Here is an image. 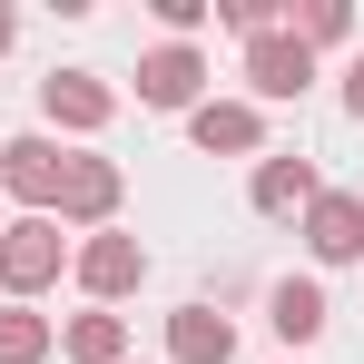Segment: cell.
<instances>
[{
	"label": "cell",
	"instance_id": "obj_8",
	"mask_svg": "<svg viewBox=\"0 0 364 364\" xmlns=\"http://www.w3.org/2000/svg\"><path fill=\"white\" fill-rule=\"evenodd\" d=\"M296 237H305L315 266H364V197L355 187H325V197L296 217Z\"/></svg>",
	"mask_w": 364,
	"mask_h": 364
},
{
	"label": "cell",
	"instance_id": "obj_20",
	"mask_svg": "<svg viewBox=\"0 0 364 364\" xmlns=\"http://www.w3.org/2000/svg\"><path fill=\"white\" fill-rule=\"evenodd\" d=\"M0 227H10V217H0Z\"/></svg>",
	"mask_w": 364,
	"mask_h": 364
},
{
	"label": "cell",
	"instance_id": "obj_19",
	"mask_svg": "<svg viewBox=\"0 0 364 364\" xmlns=\"http://www.w3.org/2000/svg\"><path fill=\"white\" fill-rule=\"evenodd\" d=\"M10 40H20V10H10V0H0V50H10Z\"/></svg>",
	"mask_w": 364,
	"mask_h": 364
},
{
	"label": "cell",
	"instance_id": "obj_12",
	"mask_svg": "<svg viewBox=\"0 0 364 364\" xmlns=\"http://www.w3.org/2000/svg\"><path fill=\"white\" fill-rule=\"evenodd\" d=\"M168 364H237V325L217 305H178L168 315Z\"/></svg>",
	"mask_w": 364,
	"mask_h": 364
},
{
	"label": "cell",
	"instance_id": "obj_11",
	"mask_svg": "<svg viewBox=\"0 0 364 364\" xmlns=\"http://www.w3.org/2000/svg\"><path fill=\"white\" fill-rule=\"evenodd\" d=\"M266 325H276V345H315V335L335 325V305H325L315 276H276V286H266Z\"/></svg>",
	"mask_w": 364,
	"mask_h": 364
},
{
	"label": "cell",
	"instance_id": "obj_9",
	"mask_svg": "<svg viewBox=\"0 0 364 364\" xmlns=\"http://www.w3.org/2000/svg\"><path fill=\"white\" fill-rule=\"evenodd\" d=\"M187 148H207V158H266V109L197 99V109H187Z\"/></svg>",
	"mask_w": 364,
	"mask_h": 364
},
{
	"label": "cell",
	"instance_id": "obj_18",
	"mask_svg": "<svg viewBox=\"0 0 364 364\" xmlns=\"http://www.w3.org/2000/svg\"><path fill=\"white\" fill-rule=\"evenodd\" d=\"M345 119H364V50L345 60Z\"/></svg>",
	"mask_w": 364,
	"mask_h": 364
},
{
	"label": "cell",
	"instance_id": "obj_17",
	"mask_svg": "<svg viewBox=\"0 0 364 364\" xmlns=\"http://www.w3.org/2000/svg\"><path fill=\"white\" fill-rule=\"evenodd\" d=\"M148 10H158V30H168V40H197L217 0H148Z\"/></svg>",
	"mask_w": 364,
	"mask_h": 364
},
{
	"label": "cell",
	"instance_id": "obj_3",
	"mask_svg": "<svg viewBox=\"0 0 364 364\" xmlns=\"http://www.w3.org/2000/svg\"><path fill=\"white\" fill-rule=\"evenodd\" d=\"M119 197H128V178H119V158H99V148H69V178H60V227H79V237H99V227H119Z\"/></svg>",
	"mask_w": 364,
	"mask_h": 364
},
{
	"label": "cell",
	"instance_id": "obj_10",
	"mask_svg": "<svg viewBox=\"0 0 364 364\" xmlns=\"http://www.w3.org/2000/svg\"><path fill=\"white\" fill-rule=\"evenodd\" d=\"M315 197H325V178H315V158H296V148H266L256 178H246V207L256 217H305Z\"/></svg>",
	"mask_w": 364,
	"mask_h": 364
},
{
	"label": "cell",
	"instance_id": "obj_13",
	"mask_svg": "<svg viewBox=\"0 0 364 364\" xmlns=\"http://www.w3.org/2000/svg\"><path fill=\"white\" fill-rule=\"evenodd\" d=\"M60 355L69 364H128V315H109V305L69 315V325H60Z\"/></svg>",
	"mask_w": 364,
	"mask_h": 364
},
{
	"label": "cell",
	"instance_id": "obj_7",
	"mask_svg": "<svg viewBox=\"0 0 364 364\" xmlns=\"http://www.w3.org/2000/svg\"><path fill=\"white\" fill-rule=\"evenodd\" d=\"M197 99H207V50H197V40H158V50H148V60H138V109H197Z\"/></svg>",
	"mask_w": 364,
	"mask_h": 364
},
{
	"label": "cell",
	"instance_id": "obj_5",
	"mask_svg": "<svg viewBox=\"0 0 364 364\" xmlns=\"http://www.w3.org/2000/svg\"><path fill=\"white\" fill-rule=\"evenodd\" d=\"M60 178H69V148H60V138H40V128L0 138V197H20L30 217H50V207H60Z\"/></svg>",
	"mask_w": 364,
	"mask_h": 364
},
{
	"label": "cell",
	"instance_id": "obj_2",
	"mask_svg": "<svg viewBox=\"0 0 364 364\" xmlns=\"http://www.w3.org/2000/svg\"><path fill=\"white\" fill-rule=\"evenodd\" d=\"M69 276H79V296H89V305H109V315H119V296L148 286V246L128 237V227H99V237L69 246Z\"/></svg>",
	"mask_w": 364,
	"mask_h": 364
},
{
	"label": "cell",
	"instance_id": "obj_14",
	"mask_svg": "<svg viewBox=\"0 0 364 364\" xmlns=\"http://www.w3.org/2000/svg\"><path fill=\"white\" fill-rule=\"evenodd\" d=\"M50 345H60V325L40 305H0V364H50Z\"/></svg>",
	"mask_w": 364,
	"mask_h": 364
},
{
	"label": "cell",
	"instance_id": "obj_16",
	"mask_svg": "<svg viewBox=\"0 0 364 364\" xmlns=\"http://www.w3.org/2000/svg\"><path fill=\"white\" fill-rule=\"evenodd\" d=\"M217 20L246 30V40H266V30H286V0H217Z\"/></svg>",
	"mask_w": 364,
	"mask_h": 364
},
{
	"label": "cell",
	"instance_id": "obj_1",
	"mask_svg": "<svg viewBox=\"0 0 364 364\" xmlns=\"http://www.w3.org/2000/svg\"><path fill=\"white\" fill-rule=\"evenodd\" d=\"M60 276H69V237H60V217H10V227H0V305L50 296Z\"/></svg>",
	"mask_w": 364,
	"mask_h": 364
},
{
	"label": "cell",
	"instance_id": "obj_15",
	"mask_svg": "<svg viewBox=\"0 0 364 364\" xmlns=\"http://www.w3.org/2000/svg\"><path fill=\"white\" fill-rule=\"evenodd\" d=\"M286 30H296L305 50H345V40H355V10H345V0H296Z\"/></svg>",
	"mask_w": 364,
	"mask_h": 364
},
{
	"label": "cell",
	"instance_id": "obj_6",
	"mask_svg": "<svg viewBox=\"0 0 364 364\" xmlns=\"http://www.w3.org/2000/svg\"><path fill=\"white\" fill-rule=\"evenodd\" d=\"M40 119L69 128V138H99V128L119 119V89H109L99 69H50V79H40Z\"/></svg>",
	"mask_w": 364,
	"mask_h": 364
},
{
	"label": "cell",
	"instance_id": "obj_4",
	"mask_svg": "<svg viewBox=\"0 0 364 364\" xmlns=\"http://www.w3.org/2000/svg\"><path fill=\"white\" fill-rule=\"evenodd\" d=\"M246 109H286V99H305L315 89V50H305L296 30H266V40H246Z\"/></svg>",
	"mask_w": 364,
	"mask_h": 364
}]
</instances>
